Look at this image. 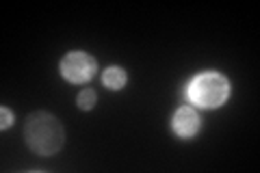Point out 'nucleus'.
Returning <instances> with one entry per match:
<instances>
[{"instance_id": "nucleus-7", "label": "nucleus", "mask_w": 260, "mask_h": 173, "mask_svg": "<svg viewBox=\"0 0 260 173\" xmlns=\"http://www.w3.org/2000/svg\"><path fill=\"white\" fill-rule=\"evenodd\" d=\"M0 115H3V121H0V126H3V130L5 128H9L11 123H13V113L7 109V106H3V109H0Z\"/></svg>"}, {"instance_id": "nucleus-1", "label": "nucleus", "mask_w": 260, "mask_h": 173, "mask_svg": "<svg viewBox=\"0 0 260 173\" xmlns=\"http://www.w3.org/2000/svg\"><path fill=\"white\" fill-rule=\"evenodd\" d=\"M24 136H26V145L39 156H52L65 143L61 121L54 115L44 111H37L28 117L26 128H24Z\"/></svg>"}, {"instance_id": "nucleus-6", "label": "nucleus", "mask_w": 260, "mask_h": 173, "mask_svg": "<svg viewBox=\"0 0 260 173\" xmlns=\"http://www.w3.org/2000/svg\"><path fill=\"white\" fill-rule=\"evenodd\" d=\"M95 91H91V89H85V91H80V95H78V106L80 109H85V111H89V109H93L95 106Z\"/></svg>"}, {"instance_id": "nucleus-5", "label": "nucleus", "mask_w": 260, "mask_h": 173, "mask_svg": "<svg viewBox=\"0 0 260 173\" xmlns=\"http://www.w3.org/2000/svg\"><path fill=\"white\" fill-rule=\"evenodd\" d=\"M102 82H104V87H109V89H113V91H117V89H121V87L126 85V72L121 70V67H109V70H104Z\"/></svg>"}, {"instance_id": "nucleus-4", "label": "nucleus", "mask_w": 260, "mask_h": 173, "mask_svg": "<svg viewBox=\"0 0 260 173\" xmlns=\"http://www.w3.org/2000/svg\"><path fill=\"white\" fill-rule=\"evenodd\" d=\"M174 130L180 136H193L195 132L200 130V117L198 113L189 106H182V109H178L176 115H174Z\"/></svg>"}, {"instance_id": "nucleus-2", "label": "nucleus", "mask_w": 260, "mask_h": 173, "mask_svg": "<svg viewBox=\"0 0 260 173\" xmlns=\"http://www.w3.org/2000/svg\"><path fill=\"white\" fill-rule=\"evenodd\" d=\"M186 97L198 104V106H206V109H213L225 102L228 97V80L221 74L215 72H206L195 76L189 87H186Z\"/></svg>"}, {"instance_id": "nucleus-3", "label": "nucleus", "mask_w": 260, "mask_h": 173, "mask_svg": "<svg viewBox=\"0 0 260 173\" xmlns=\"http://www.w3.org/2000/svg\"><path fill=\"white\" fill-rule=\"evenodd\" d=\"M61 74L70 82H87L95 74V59L87 52H70L61 61Z\"/></svg>"}]
</instances>
